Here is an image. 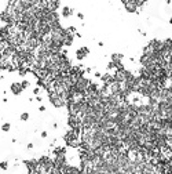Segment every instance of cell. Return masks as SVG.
Here are the masks:
<instances>
[{
	"label": "cell",
	"instance_id": "14",
	"mask_svg": "<svg viewBox=\"0 0 172 174\" xmlns=\"http://www.w3.org/2000/svg\"><path fill=\"white\" fill-rule=\"evenodd\" d=\"M39 93H40V87H36V89L33 90V94L34 96H39Z\"/></svg>",
	"mask_w": 172,
	"mask_h": 174
},
{
	"label": "cell",
	"instance_id": "9",
	"mask_svg": "<svg viewBox=\"0 0 172 174\" xmlns=\"http://www.w3.org/2000/svg\"><path fill=\"white\" fill-rule=\"evenodd\" d=\"M7 167H8L7 162H0V168H1V170H7Z\"/></svg>",
	"mask_w": 172,
	"mask_h": 174
},
{
	"label": "cell",
	"instance_id": "8",
	"mask_svg": "<svg viewBox=\"0 0 172 174\" xmlns=\"http://www.w3.org/2000/svg\"><path fill=\"white\" fill-rule=\"evenodd\" d=\"M54 155H66V148L65 146H56L54 149Z\"/></svg>",
	"mask_w": 172,
	"mask_h": 174
},
{
	"label": "cell",
	"instance_id": "18",
	"mask_svg": "<svg viewBox=\"0 0 172 174\" xmlns=\"http://www.w3.org/2000/svg\"><path fill=\"white\" fill-rule=\"evenodd\" d=\"M41 137H43V138H47V131H43V133H41Z\"/></svg>",
	"mask_w": 172,
	"mask_h": 174
},
{
	"label": "cell",
	"instance_id": "4",
	"mask_svg": "<svg viewBox=\"0 0 172 174\" xmlns=\"http://www.w3.org/2000/svg\"><path fill=\"white\" fill-rule=\"evenodd\" d=\"M11 91H12V94L19 96V94L23 91V87H22V84H21V82H14V83L11 84Z\"/></svg>",
	"mask_w": 172,
	"mask_h": 174
},
{
	"label": "cell",
	"instance_id": "10",
	"mask_svg": "<svg viewBox=\"0 0 172 174\" xmlns=\"http://www.w3.org/2000/svg\"><path fill=\"white\" fill-rule=\"evenodd\" d=\"M1 130H3V131H8V130H10V124H8V123H4L3 126H1Z\"/></svg>",
	"mask_w": 172,
	"mask_h": 174
},
{
	"label": "cell",
	"instance_id": "7",
	"mask_svg": "<svg viewBox=\"0 0 172 174\" xmlns=\"http://www.w3.org/2000/svg\"><path fill=\"white\" fill-rule=\"evenodd\" d=\"M62 17H65V18H69L70 15L73 14V8H70L69 6H65L63 8H62Z\"/></svg>",
	"mask_w": 172,
	"mask_h": 174
},
{
	"label": "cell",
	"instance_id": "6",
	"mask_svg": "<svg viewBox=\"0 0 172 174\" xmlns=\"http://www.w3.org/2000/svg\"><path fill=\"white\" fill-rule=\"evenodd\" d=\"M73 39H74L73 33L67 32V33L65 35V39H63V47H70V46L73 44Z\"/></svg>",
	"mask_w": 172,
	"mask_h": 174
},
{
	"label": "cell",
	"instance_id": "17",
	"mask_svg": "<svg viewBox=\"0 0 172 174\" xmlns=\"http://www.w3.org/2000/svg\"><path fill=\"white\" fill-rule=\"evenodd\" d=\"M100 76H102V73H100V72H95V78H99L100 79Z\"/></svg>",
	"mask_w": 172,
	"mask_h": 174
},
{
	"label": "cell",
	"instance_id": "1",
	"mask_svg": "<svg viewBox=\"0 0 172 174\" xmlns=\"http://www.w3.org/2000/svg\"><path fill=\"white\" fill-rule=\"evenodd\" d=\"M63 141H65L66 146H70V148H78L80 146V135H77L72 129L65 134Z\"/></svg>",
	"mask_w": 172,
	"mask_h": 174
},
{
	"label": "cell",
	"instance_id": "3",
	"mask_svg": "<svg viewBox=\"0 0 172 174\" xmlns=\"http://www.w3.org/2000/svg\"><path fill=\"white\" fill-rule=\"evenodd\" d=\"M88 54H89V50L87 47H80V48H77V51H76V58L81 61V60H84Z\"/></svg>",
	"mask_w": 172,
	"mask_h": 174
},
{
	"label": "cell",
	"instance_id": "12",
	"mask_svg": "<svg viewBox=\"0 0 172 174\" xmlns=\"http://www.w3.org/2000/svg\"><path fill=\"white\" fill-rule=\"evenodd\" d=\"M28 119H29V115H28L26 112L21 115V120H23V122H25V120H28Z\"/></svg>",
	"mask_w": 172,
	"mask_h": 174
},
{
	"label": "cell",
	"instance_id": "2",
	"mask_svg": "<svg viewBox=\"0 0 172 174\" xmlns=\"http://www.w3.org/2000/svg\"><path fill=\"white\" fill-rule=\"evenodd\" d=\"M47 97H48V100L50 102L54 105L55 108H62V107H66V101L62 98L56 91H47Z\"/></svg>",
	"mask_w": 172,
	"mask_h": 174
},
{
	"label": "cell",
	"instance_id": "5",
	"mask_svg": "<svg viewBox=\"0 0 172 174\" xmlns=\"http://www.w3.org/2000/svg\"><path fill=\"white\" fill-rule=\"evenodd\" d=\"M23 164L26 166V170H28V173H34V170H36V166H37V160H25Z\"/></svg>",
	"mask_w": 172,
	"mask_h": 174
},
{
	"label": "cell",
	"instance_id": "11",
	"mask_svg": "<svg viewBox=\"0 0 172 174\" xmlns=\"http://www.w3.org/2000/svg\"><path fill=\"white\" fill-rule=\"evenodd\" d=\"M21 84H22L23 90H25V89H28V87H29V83H28V80H22V82H21Z\"/></svg>",
	"mask_w": 172,
	"mask_h": 174
},
{
	"label": "cell",
	"instance_id": "15",
	"mask_svg": "<svg viewBox=\"0 0 172 174\" xmlns=\"http://www.w3.org/2000/svg\"><path fill=\"white\" fill-rule=\"evenodd\" d=\"M39 111H40V112H44V111H45V107H44V105H41V107L39 108Z\"/></svg>",
	"mask_w": 172,
	"mask_h": 174
},
{
	"label": "cell",
	"instance_id": "16",
	"mask_svg": "<svg viewBox=\"0 0 172 174\" xmlns=\"http://www.w3.org/2000/svg\"><path fill=\"white\" fill-rule=\"evenodd\" d=\"M77 18H78V19H83V18H84V15L81 14V12H78V14H77Z\"/></svg>",
	"mask_w": 172,
	"mask_h": 174
},
{
	"label": "cell",
	"instance_id": "13",
	"mask_svg": "<svg viewBox=\"0 0 172 174\" xmlns=\"http://www.w3.org/2000/svg\"><path fill=\"white\" fill-rule=\"evenodd\" d=\"M67 32H70V33H76V28H74V26H70V28H67Z\"/></svg>",
	"mask_w": 172,
	"mask_h": 174
}]
</instances>
